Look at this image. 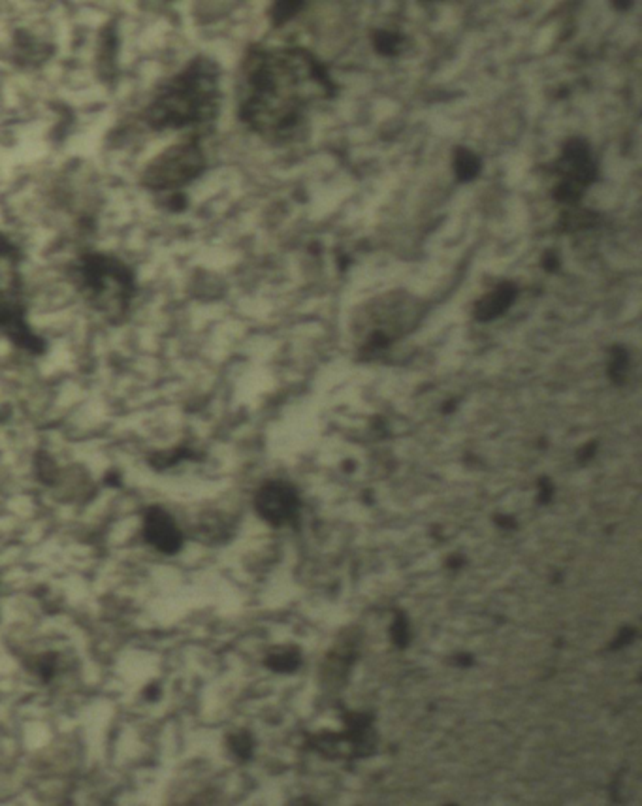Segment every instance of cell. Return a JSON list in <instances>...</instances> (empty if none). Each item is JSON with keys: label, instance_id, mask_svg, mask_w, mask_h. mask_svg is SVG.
Instances as JSON below:
<instances>
[{"label": "cell", "instance_id": "1", "mask_svg": "<svg viewBox=\"0 0 642 806\" xmlns=\"http://www.w3.org/2000/svg\"><path fill=\"white\" fill-rule=\"evenodd\" d=\"M311 61L305 51H249L241 66V121L264 136L283 138L296 128L303 98L290 95L289 87H296Z\"/></svg>", "mask_w": 642, "mask_h": 806}, {"label": "cell", "instance_id": "2", "mask_svg": "<svg viewBox=\"0 0 642 806\" xmlns=\"http://www.w3.org/2000/svg\"><path fill=\"white\" fill-rule=\"evenodd\" d=\"M219 65L199 55L178 74L158 83L139 117L151 130H189L204 138L219 116Z\"/></svg>", "mask_w": 642, "mask_h": 806}, {"label": "cell", "instance_id": "3", "mask_svg": "<svg viewBox=\"0 0 642 806\" xmlns=\"http://www.w3.org/2000/svg\"><path fill=\"white\" fill-rule=\"evenodd\" d=\"M68 281L91 310L109 324H121L138 294L134 270L116 255L86 251L68 264Z\"/></svg>", "mask_w": 642, "mask_h": 806}, {"label": "cell", "instance_id": "4", "mask_svg": "<svg viewBox=\"0 0 642 806\" xmlns=\"http://www.w3.org/2000/svg\"><path fill=\"white\" fill-rule=\"evenodd\" d=\"M202 138L187 134L183 140L166 148L148 162L142 172V187L157 194L183 192L187 185L199 179L206 170V155L200 146Z\"/></svg>", "mask_w": 642, "mask_h": 806}, {"label": "cell", "instance_id": "5", "mask_svg": "<svg viewBox=\"0 0 642 806\" xmlns=\"http://www.w3.org/2000/svg\"><path fill=\"white\" fill-rule=\"evenodd\" d=\"M0 333L17 349L40 356L47 343L26 321V301L17 270L0 275Z\"/></svg>", "mask_w": 642, "mask_h": 806}, {"label": "cell", "instance_id": "6", "mask_svg": "<svg viewBox=\"0 0 642 806\" xmlns=\"http://www.w3.org/2000/svg\"><path fill=\"white\" fill-rule=\"evenodd\" d=\"M255 509L262 520L275 527H281L296 520L300 499L289 483L271 481L259 490L255 497Z\"/></svg>", "mask_w": 642, "mask_h": 806}, {"label": "cell", "instance_id": "7", "mask_svg": "<svg viewBox=\"0 0 642 806\" xmlns=\"http://www.w3.org/2000/svg\"><path fill=\"white\" fill-rule=\"evenodd\" d=\"M142 536L149 546L164 556L179 554L185 541V534L176 518L160 505H151L144 511Z\"/></svg>", "mask_w": 642, "mask_h": 806}, {"label": "cell", "instance_id": "8", "mask_svg": "<svg viewBox=\"0 0 642 806\" xmlns=\"http://www.w3.org/2000/svg\"><path fill=\"white\" fill-rule=\"evenodd\" d=\"M557 172L566 181L576 183L578 187H588L597 179V166L592 158L590 146L582 138H571L566 142L562 158L557 162Z\"/></svg>", "mask_w": 642, "mask_h": 806}, {"label": "cell", "instance_id": "9", "mask_svg": "<svg viewBox=\"0 0 642 806\" xmlns=\"http://www.w3.org/2000/svg\"><path fill=\"white\" fill-rule=\"evenodd\" d=\"M518 296V287L513 281H505L497 285L492 292L481 298L474 305V319L481 322H490L504 315Z\"/></svg>", "mask_w": 642, "mask_h": 806}, {"label": "cell", "instance_id": "10", "mask_svg": "<svg viewBox=\"0 0 642 806\" xmlns=\"http://www.w3.org/2000/svg\"><path fill=\"white\" fill-rule=\"evenodd\" d=\"M15 55L19 57V63L25 65H40L47 59V46L35 36L26 35L25 31H17L15 35Z\"/></svg>", "mask_w": 642, "mask_h": 806}, {"label": "cell", "instance_id": "11", "mask_svg": "<svg viewBox=\"0 0 642 806\" xmlns=\"http://www.w3.org/2000/svg\"><path fill=\"white\" fill-rule=\"evenodd\" d=\"M187 460H199V453L189 449V447H174L168 451L153 453L148 462H149L151 469L164 471V469H170L181 462H187Z\"/></svg>", "mask_w": 642, "mask_h": 806}, {"label": "cell", "instance_id": "12", "mask_svg": "<svg viewBox=\"0 0 642 806\" xmlns=\"http://www.w3.org/2000/svg\"><path fill=\"white\" fill-rule=\"evenodd\" d=\"M454 174L458 181L467 183L481 174V158L467 148H456L454 151Z\"/></svg>", "mask_w": 642, "mask_h": 806}, {"label": "cell", "instance_id": "13", "mask_svg": "<svg viewBox=\"0 0 642 806\" xmlns=\"http://www.w3.org/2000/svg\"><path fill=\"white\" fill-rule=\"evenodd\" d=\"M194 537L200 539V541H204V543H219V541H225V539L229 537L227 522L222 520V518H219V516H215V515L204 516V518L197 524V527H194Z\"/></svg>", "mask_w": 642, "mask_h": 806}, {"label": "cell", "instance_id": "14", "mask_svg": "<svg viewBox=\"0 0 642 806\" xmlns=\"http://www.w3.org/2000/svg\"><path fill=\"white\" fill-rule=\"evenodd\" d=\"M35 474L36 479L46 485V486H57L61 475H63V467L57 464L51 454L47 453H38L35 456Z\"/></svg>", "mask_w": 642, "mask_h": 806}, {"label": "cell", "instance_id": "15", "mask_svg": "<svg viewBox=\"0 0 642 806\" xmlns=\"http://www.w3.org/2000/svg\"><path fill=\"white\" fill-rule=\"evenodd\" d=\"M627 372H629L627 349H624L620 345H614L610 349V358H608V379L617 386H622L627 379Z\"/></svg>", "mask_w": 642, "mask_h": 806}, {"label": "cell", "instance_id": "16", "mask_svg": "<svg viewBox=\"0 0 642 806\" xmlns=\"http://www.w3.org/2000/svg\"><path fill=\"white\" fill-rule=\"evenodd\" d=\"M596 222H597V215L588 211V209L567 211L560 219V229L566 230V232H575V230L590 229V227L596 225Z\"/></svg>", "mask_w": 642, "mask_h": 806}, {"label": "cell", "instance_id": "17", "mask_svg": "<svg viewBox=\"0 0 642 806\" xmlns=\"http://www.w3.org/2000/svg\"><path fill=\"white\" fill-rule=\"evenodd\" d=\"M23 260V251L21 247L10 240L8 234L0 232V268H6V271L17 270L19 262Z\"/></svg>", "mask_w": 642, "mask_h": 806}, {"label": "cell", "instance_id": "18", "mask_svg": "<svg viewBox=\"0 0 642 806\" xmlns=\"http://www.w3.org/2000/svg\"><path fill=\"white\" fill-rule=\"evenodd\" d=\"M266 663H268L270 669H273L277 673H289V671H294L298 667L300 656L292 648H281V650L270 654Z\"/></svg>", "mask_w": 642, "mask_h": 806}, {"label": "cell", "instance_id": "19", "mask_svg": "<svg viewBox=\"0 0 642 806\" xmlns=\"http://www.w3.org/2000/svg\"><path fill=\"white\" fill-rule=\"evenodd\" d=\"M57 667H59V658L57 654H40L33 659V673L38 675L42 680H51L55 675H57Z\"/></svg>", "mask_w": 642, "mask_h": 806}, {"label": "cell", "instance_id": "20", "mask_svg": "<svg viewBox=\"0 0 642 806\" xmlns=\"http://www.w3.org/2000/svg\"><path fill=\"white\" fill-rule=\"evenodd\" d=\"M403 44V38L390 31H377L373 35V46L381 55H396Z\"/></svg>", "mask_w": 642, "mask_h": 806}, {"label": "cell", "instance_id": "21", "mask_svg": "<svg viewBox=\"0 0 642 806\" xmlns=\"http://www.w3.org/2000/svg\"><path fill=\"white\" fill-rule=\"evenodd\" d=\"M582 194H584V189L582 187H578L576 183H571V181H562L560 185L555 187V190H554V199L557 200V202H562V204H569V206H575V204H578V200L582 199Z\"/></svg>", "mask_w": 642, "mask_h": 806}, {"label": "cell", "instance_id": "22", "mask_svg": "<svg viewBox=\"0 0 642 806\" xmlns=\"http://www.w3.org/2000/svg\"><path fill=\"white\" fill-rule=\"evenodd\" d=\"M229 744H230V750H232V752H234L239 760H247V758L250 756V752H253V739H250V735L245 733V731L234 733V735L229 739Z\"/></svg>", "mask_w": 642, "mask_h": 806}, {"label": "cell", "instance_id": "23", "mask_svg": "<svg viewBox=\"0 0 642 806\" xmlns=\"http://www.w3.org/2000/svg\"><path fill=\"white\" fill-rule=\"evenodd\" d=\"M301 8H303V3H277L271 8V21L275 25H283L289 19H292Z\"/></svg>", "mask_w": 642, "mask_h": 806}, {"label": "cell", "instance_id": "24", "mask_svg": "<svg viewBox=\"0 0 642 806\" xmlns=\"http://www.w3.org/2000/svg\"><path fill=\"white\" fill-rule=\"evenodd\" d=\"M392 638L398 647H405L409 643V624L403 617H398L392 626Z\"/></svg>", "mask_w": 642, "mask_h": 806}, {"label": "cell", "instance_id": "25", "mask_svg": "<svg viewBox=\"0 0 642 806\" xmlns=\"http://www.w3.org/2000/svg\"><path fill=\"white\" fill-rule=\"evenodd\" d=\"M541 262L546 271H557V268H560V259H557V255L554 251H546Z\"/></svg>", "mask_w": 642, "mask_h": 806}, {"label": "cell", "instance_id": "26", "mask_svg": "<svg viewBox=\"0 0 642 806\" xmlns=\"http://www.w3.org/2000/svg\"><path fill=\"white\" fill-rule=\"evenodd\" d=\"M594 451H596V443H590L588 447H584V449H580V454H578V458L582 460V462H586V460H590L592 456H594Z\"/></svg>", "mask_w": 642, "mask_h": 806}, {"label": "cell", "instance_id": "27", "mask_svg": "<svg viewBox=\"0 0 642 806\" xmlns=\"http://www.w3.org/2000/svg\"><path fill=\"white\" fill-rule=\"evenodd\" d=\"M539 488H541L543 502H548V499L552 497V485H548V481H543V483H539Z\"/></svg>", "mask_w": 642, "mask_h": 806}, {"label": "cell", "instance_id": "28", "mask_svg": "<svg viewBox=\"0 0 642 806\" xmlns=\"http://www.w3.org/2000/svg\"><path fill=\"white\" fill-rule=\"evenodd\" d=\"M104 481H106V485H109V486H117V483H121V477H119L117 474H114V471H111V474H107V475L104 477Z\"/></svg>", "mask_w": 642, "mask_h": 806}, {"label": "cell", "instance_id": "29", "mask_svg": "<svg viewBox=\"0 0 642 806\" xmlns=\"http://www.w3.org/2000/svg\"><path fill=\"white\" fill-rule=\"evenodd\" d=\"M633 3H612V6H620V10H626V8H629Z\"/></svg>", "mask_w": 642, "mask_h": 806}, {"label": "cell", "instance_id": "30", "mask_svg": "<svg viewBox=\"0 0 642 806\" xmlns=\"http://www.w3.org/2000/svg\"><path fill=\"white\" fill-rule=\"evenodd\" d=\"M294 806H315L311 801H298Z\"/></svg>", "mask_w": 642, "mask_h": 806}, {"label": "cell", "instance_id": "31", "mask_svg": "<svg viewBox=\"0 0 642 806\" xmlns=\"http://www.w3.org/2000/svg\"><path fill=\"white\" fill-rule=\"evenodd\" d=\"M0 421H3V413H0Z\"/></svg>", "mask_w": 642, "mask_h": 806}]
</instances>
